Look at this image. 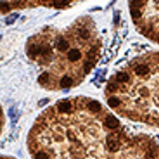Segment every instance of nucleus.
Masks as SVG:
<instances>
[{"instance_id": "1", "label": "nucleus", "mask_w": 159, "mask_h": 159, "mask_svg": "<svg viewBox=\"0 0 159 159\" xmlns=\"http://www.w3.org/2000/svg\"><path fill=\"white\" fill-rule=\"evenodd\" d=\"M106 144L109 150L112 153H115L120 150V142L117 134H110L106 136Z\"/></svg>"}, {"instance_id": "2", "label": "nucleus", "mask_w": 159, "mask_h": 159, "mask_svg": "<svg viewBox=\"0 0 159 159\" xmlns=\"http://www.w3.org/2000/svg\"><path fill=\"white\" fill-rule=\"evenodd\" d=\"M119 125H120V121L118 120L117 117H115L112 115L107 116L106 120H105V125L108 128L115 129L118 127Z\"/></svg>"}, {"instance_id": "3", "label": "nucleus", "mask_w": 159, "mask_h": 159, "mask_svg": "<svg viewBox=\"0 0 159 159\" xmlns=\"http://www.w3.org/2000/svg\"><path fill=\"white\" fill-rule=\"evenodd\" d=\"M72 105L70 102L69 101H63L61 103H58L57 110L60 113L65 114L68 113L71 111Z\"/></svg>"}, {"instance_id": "4", "label": "nucleus", "mask_w": 159, "mask_h": 159, "mask_svg": "<svg viewBox=\"0 0 159 159\" xmlns=\"http://www.w3.org/2000/svg\"><path fill=\"white\" fill-rule=\"evenodd\" d=\"M44 52L45 50L42 46H39V45L33 44L29 47L28 54L30 57H34L39 54H44Z\"/></svg>"}, {"instance_id": "5", "label": "nucleus", "mask_w": 159, "mask_h": 159, "mask_svg": "<svg viewBox=\"0 0 159 159\" xmlns=\"http://www.w3.org/2000/svg\"><path fill=\"white\" fill-rule=\"evenodd\" d=\"M81 57H82V54H81L80 51L79 49H76V48L71 49L70 51H69L68 54V60L71 62L77 61Z\"/></svg>"}, {"instance_id": "6", "label": "nucleus", "mask_w": 159, "mask_h": 159, "mask_svg": "<svg viewBox=\"0 0 159 159\" xmlns=\"http://www.w3.org/2000/svg\"><path fill=\"white\" fill-rule=\"evenodd\" d=\"M87 108L92 113H98L101 110V105L98 101H92L88 103Z\"/></svg>"}, {"instance_id": "7", "label": "nucleus", "mask_w": 159, "mask_h": 159, "mask_svg": "<svg viewBox=\"0 0 159 159\" xmlns=\"http://www.w3.org/2000/svg\"><path fill=\"white\" fill-rule=\"evenodd\" d=\"M73 83V80L71 78L68 76H65L60 80V87L63 88H68L72 85Z\"/></svg>"}, {"instance_id": "8", "label": "nucleus", "mask_w": 159, "mask_h": 159, "mask_svg": "<svg viewBox=\"0 0 159 159\" xmlns=\"http://www.w3.org/2000/svg\"><path fill=\"white\" fill-rule=\"evenodd\" d=\"M150 72V68L145 65H139L135 68L136 74L139 76H144Z\"/></svg>"}, {"instance_id": "9", "label": "nucleus", "mask_w": 159, "mask_h": 159, "mask_svg": "<svg viewBox=\"0 0 159 159\" xmlns=\"http://www.w3.org/2000/svg\"><path fill=\"white\" fill-rule=\"evenodd\" d=\"M69 47V44L67 41L65 40H60V41L57 43V48L60 51H65L68 49Z\"/></svg>"}, {"instance_id": "10", "label": "nucleus", "mask_w": 159, "mask_h": 159, "mask_svg": "<svg viewBox=\"0 0 159 159\" xmlns=\"http://www.w3.org/2000/svg\"><path fill=\"white\" fill-rule=\"evenodd\" d=\"M129 79H130V77H129L128 74L125 73H118L116 76V80L118 82H128Z\"/></svg>"}, {"instance_id": "11", "label": "nucleus", "mask_w": 159, "mask_h": 159, "mask_svg": "<svg viewBox=\"0 0 159 159\" xmlns=\"http://www.w3.org/2000/svg\"><path fill=\"white\" fill-rule=\"evenodd\" d=\"M107 103H108V105L111 108H116V107H117L120 104V100L117 97L113 96L109 98Z\"/></svg>"}, {"instance_id": "12", "label": "nucleus", "mask_w": 159, "mask_h": 159, "mask_svg": "<svg viewBox=\"0 0 159 159\" xmlns=\"http://www.w3.org/2000/svg\"><path fill=\"white\" fill-rule=\"evenodd\" d=\"M48 78H49V74L47 72H44L42 74H41L39 77L37 78V82L41 84H45L48 82Z\"/></svg>"}, {"instance_id": "13", "label": "nucleus", "mask_w": 159, "mask_h": 159, "mask_svg": "<svg viewBox=\"0 0 159 159\" xmlns=\"http://www.w3.org/2000/svg\"><path fill=\"white\" fill-rule=\"evenodd\" d=\"M18 16H19V15L18 13H13V14L9 15L8 17H7L6 19H5V24L7 25H10V24H13L15 21L18 18Z\"/></svg>"}, {"instance_id": "14", "label": "nucleus", "mask_w": 159, "mask_h": 159, "mask_svg": "<svg viewBox=\"0 0 159 159\" xmlns=\"http://www.w3.org/2000/svg\"><path fill=\"white\" fill-rule=\"evenodd\" d=\"M70 1H67V0H57V1H54V6L56 8H62L65 7V5H68Z\"/></svg>"}, {"instance_id": "15", "label": "nucleus", "mask_w": 159, "mask_h": 159, "mask_svg": "<svg viewBox=\"0 0 159 159\" xmlns=\"http://www.w3.org/2000/svg\"><path fill=\"white\" fill-rule=\"evenodd\" d=\"M34 159H49L47 153L44 151H39L34 155Z\"/></svg>"}, {"instance_id": "16", "label": "nucleus", "mask_w": 159, "mask_h": 159, "mask_svg": "<svg viewBox=\"0 0 159 159\" xmlns=\"http://www.w3.org/2000/svg\"><path fill=\"white\" fill-rule=\"evenodd\" d=\"M80 35L83 39H87L90 36V34L87 29H82L80 31Z\"/></svg>"}, {"instance_id": "17", "label": "nucleus", "mask_w": 159, "mask_h": 159, "mask_svg": "<svg viewBox=\"0 0 159 159\" xmlns=\"http://www.w3.org/2000/svg\"><path fill=\"white\" fill-rule=\"evenodd\" d=\"M0 6H1V10L3 13H6L7 12H8L10 10L9 5L6 2L3 3V2H1V5Z\"/></svg>"}, {"instance_id": "18", "label": "nucleus", "mask_w": 159, "mask_h": 159, "mask_svg": "<svg viewBox=\"0 0 159 159\" xmlns=\"http://www.w3.org/2000/svg\"><path fill=\"white\" fill-rule=\"evenodd\" d=\"M131 13L132 15V16L135 18H138L141 16V13L139 10L137 9H132L131 10Z\"/></svg>"}, {"instance_id": "19", "label": "nucleus", "mask_w": 159, "mask_h": 159, "mask_svg": "<svg viewBox=\"0 0 159 159\" xmlns=\"http://www.w3.org/2000/svg\"><path fill=\"white\" fill-rule=\"evenodd\" d=\"M107 89H108L110 92H114L118 89V85L115 84V83H112V84H109L108 87H107Z\"/></svg>"}, {"instance_id": "20", "label": "nucleus", "mask_w": 159, "mask_h": 159, "mask_svg": "<svg viewBox=\"0 0 159 159\" xmlns=\"http://www.w3.org/2000/svg\"><path fill=\"white\" fill-rule=\"evenodd\" d=\"M139 93H140V95L143 97H148V96H149V92H148V89L145 87L141 88V89H140Z\"/></svg>"}, {"instance_id": "21", "label": "nucleus", "mask_w": 159, "mask_h": 159, "mask_svg": "<svg viewBox=\"0 0 159 159\" xmlns=\"http://www.w3.org/2000/svg\"><path fill=\"white\" fill-rule=\"evenodd\" d=\"M48 102H49V99H48V98H44V99L41 100V101L38 102V106L40 107H43L46 104H47Z\"/></svg>"}, {"instance_id": "22", "label": "nucleus", "mask_w": 159, "mask_h": 159, "mask_svg": "<svg viewBox=\"0 0 159 159\" xmlns=\"http://www.w3.org/2000/svg\"><path fill=\"white\" fill-rule=\"evenodd\" d=\"M133 5H134V7H136V8H141V7L143 6V3L144 2L143 1H133Z\"/></svg>"}, {"instance_id": "23", "label": "nucleus", "mask_w": 159, "mask_h": 159, "mask_svg": "<svg viewBox=\"0 0 159 159\" xmlns=\"http://www.w3.org/2000/svg\"><path fill=\"white\" fill-rule=\"evenodd\" d=\"M84 70H85V72L88 73L89 72V70H90V69L92 68V64H90L89 63H87L85 64V66H84Z\"/></svg>"}]
</instances>
